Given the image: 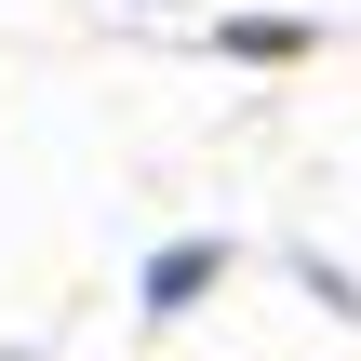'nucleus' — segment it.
<instances>
[{
  "instance_id": "1",
  "label": "nucleus",
  "mask_w": 361,
  "mask_h": 361,
  "mask_svg": "<svg viewBox=\"0 0 361 361\" xmlns=\"http://www.w3.org/2000/svg\"><path fill=\"white\" fill-rule=\"evenodd\" d=\"M214 268H228V241H174V255L147 268V308H188V295H201Z\"/></svg>"
}]
</instances>
